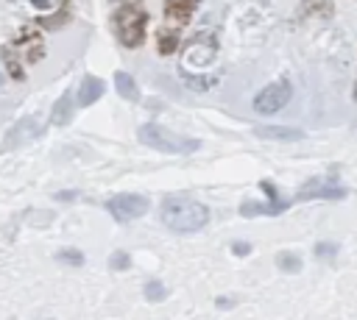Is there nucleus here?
Instances as JSON below:
<instances>
[{
	"label": "nucleus",
	"mask_w": 357,
	"mask_h": 320,
	"mask_svg": "<svg viewBox=\"0 0 357 320\" xmlns=\"http://www.w3.org/2000/svg\"><path fill=\"white\" fill-rule=\"evenodd\" d=\"M159 217L162 223L176 231V234H192V231H201L206 223H209V209L192 198H184V195H170L162 200V209H159Z\"/></svg>",
	"instance_id": "nucleus-1"
},
{
	"label": "nucleus",
	"mask_w": 357,
	"mask_h": 320,
	"mask_svg": "<svg viewBox=\"0 0 357 320\" xmlns=\"http://www.w3.org/2000/svg\"><path fill=\"white\" fill-rule=\"evenodd\" d=\"M139 139L148 147H156V150H165V153H195L201 147L198 139L178 136V134H173V131H167L165 125H156V122H145L139 128Z\"/></svg>",
	"instance_id": "nucleus-2"
},
{
	"label": "nucleus",
	"mask_w": 357,
	"mask_h": 320,
	"mask_svg": "<svg viewBox=\"0 0 357 320\" xmlns=\"http://www.w3.org/2000/svg\"><path fill=\"white\" fill-rule=\"evenodd\" d=\"M145 22H148V14L139 8V6H120L114 11V31H117V39L126 45V47H137L142 45L145 39Z\"/></svg>",
	"instance_id": "nucleus-3"
},
{
	"label": "nucleus",
	"mask_w": 357,
	"mask_h": 320,
	"mask_svg": "<svg viewBox=\"0 0 357 320\" xmlns=\"http://www.w3.org/2000/svg\"><path fill=\"white\" fill-rule=\"evenodd\" d=\"M290 95H293V89H290V81H276V83H268L257 97H254V109L259 111V114H276L279 109H284L287 103H290Z\"/></svg>",
	"instance_id": "nucleus-4"
},
{
	"label": "nucleus",
	"mask_w": 357,
	"mask_h": 320,
	"mask_svg": "<svg viewBox=\"0 0 357 320\" xmlns=\"http://www.w3.org/2000/svg\"><path fill=\"white\" fill-rule=\"evenodd\" d=\"M106 209H109V214L114 217V220H120V223H128V220H137V217H142L145 211H148V198H142V195H114V198H109L106 200Z\"/></svg>",
	"instance_id": "nucleus-5"
},
{
	"label": "nucleus",
	"mask_w": 357,
	"mask_h": 320,
	"mask_svg": "<svg viewBox=\"0 0 357 320\" xmlns=\"http://www.w3.org/2000/svg\"><path fill=\"white\" fill-rule=\"evenodd\" d=\"M346 195V189L340 186V184H335L332 178H312V181H307L301 189H298V200H310V198H329V200H335V198H343Z\"/></svg>",
	"instance_id": "nucleus-6"
},
{
	"label": "nucleus",
	"mask_w": 357,
	"mask_h": 320,
	"mask_svg": "<svg viewBox=\"0 0 357 320\" xmlns=\"http://www.w3.org/2000/svg\"><path fill=\"white\" fill-rule=\"evenodd\" d=\"M259 186H262V192L268 195V200H271V203H243V209H240V214H243V217H257V214H279L282 209H287V203L276 198V186H273L271 181H262Z\"/></svg>",
	"instance_id": "nucleus-7"
},
{
	"label": "nucleus",
	"mask_w": 357,
	"mask_h": 320,
	"mask_svg": "<svg viewBox=\"0 0 357 320\" xmlns=\"http://www.w3.org/2000/svg\"><path fill=\"white\" fill-rule=\"evenodd\" d=\"M257 136L262 139H276V142H293V139H304L301 128H284V125H259L254 128Z\"/></svg>",
	"instance_id": "nucleus-8"
},
{
	"label": "nucleus",
	"mask_w": 357,
	"mask_h": 320,
	"mask_svg": "<svg viewBox=\"0 0 357 320\" xmlns=\"http://www.w3.org/2000/svg\"><path fill=\"white\" fill-rule=\"evenodd\" d=\"M39 134H42L39 120H36V117H25V120H20V122H17V128L8 134V145L28 142V139H33V136H39Z\"/></svg>",
	"instance_id": "nucleus-9"
},
{
	"label": "nucleus",
	"mask_w": 357,
	"mask_h": 320,
	"mask_svg": "<svg viewBox=\"0 0 357 320\" xmlns=\"http://www.w3.org/2000/svg\"><path fill=\"white\" fill-rule=\"evenodd\" d=\"M103 81L100 78H95V75H86L84 81H81V89H78V106H92L100 95H103Z\"/></svg>",
	"instance_id": "nucleus-10"
},
{
	"label": "nucleus",
	"mask_w": 357,
	"mask_h": 320,
	"mask_svg": "<svg viewBox=\"0 0 357 320\" xmlns=\"http://www.w3.org/2000/svg\"><path fill=\"white\" fill-rule=\"evenodd\" d=\"M73 106H75V100H73V92H64V95L56 100L53 111H50V120H53V125H67V122L73 120Z\"/></svg>",
	"instance_id": "nucleus-11"
},
{
	"label": "nucleus",
	"mask_w": 357,
	"mask_h": 320,
	"mask_svg": "<svg viewBox=\"0 0 357 320\" xmlns=\"http://www.w3.org/2000/svg\"><path fill=\"white\" fill-rule=\"evenodd\" d=\"M195 8H198V0H167V3H165L167 17H170V19L178 17V22H184Z\"/></svg>",
	"instance_id": "nucleus-12"
},
{
	"label": "nucleus",
	"mask_w": 357,
	"mask_h": 320,
	"mask_svg": "<svg viewBox=\"0 0 357 320\" xmlns=\"http://www.w3.org/2000/svg\"><path fill=\"white\" fill-rule=\"evenodd\" d=\"M332 14V3L329 0H301L298 6V17H329Z\"/></svg>",
	"instance_id": "nucleus-13"
},
{
	"label": "nucleus",
	"mask_w": 357,
	"mask_h": 320,
	"mask_svg": "<svg viewBox=\"0 0 357 320\" xmlns=\"http://www.w3.org/2000/svg\"><path fill=\"white\" fill-rule=\"evenodd\" d=\"M114 89H117V95L126 97V100H137V97H139V89H137V83H134V78H131L128 72H117V75H114Z\"/></svg>",
	"instance_id": "nucleus-14"
},
{
	"label": "nucleus",
	"mask_w": 357,
	"mask_h": 320,
	"mask_svg": "<svg viewBox=\"0 0 357 320\" xmlns=\"http://www.w3.org/2000/svg\"><path fill=\"white\" fill-rule=\"evenodd\" d=\"M276 264H279V270H284V273H298V270H301V259H298L296 253H287V250H282V253L276 256Z\"/></svg>",
	"instance_id": "nucleus-15"
},
{
	"label": "nucleus",
	"mask_w": 357,
	"mask_h": 320,
	"mask_svg": "<svg viewBox=\"0 0 357 320\" xmlns=\"http://www.w3.org/2000/svg\"><path fill=\"white\" fill-rule=\"evenodd\" d=\"M165 295H167V289H165L162 281H148V284H145V298H148V301H162Z\"/></svg>",
	"instance_id": "nucleus-16"
},
{
	"label": "nucleus",
	"mask_w": 357,
	"mask_h": 320,
	"mask_svg": "<svg viewBox=\"0 0 357 320\" xmlns=\"http://www.w3.org/2000/svg\"><path fill=\"white\" fill-rule=\"evenodd\" d=\"M3 58H6V67H8V72L17 78V81H22L25 75H22V67H20V61H17V56L11 53V50H3Z\"/></svg>",
	"instance_id": "nucleus-17"
},
{
	"label": "nucleus",
	"mask_w": 357,
	"mask_h": 320,
	"mask_svg": "<svg viewBox=\"0 0 357 320\" xmlns=\"http://www.w3.org/2000/svg\"><path fill=\"white\" fill-rule=\"evenodd\" d=\"M337 253V245L335 242H318L315 245V256H321V259H332Z\"/></svg>",
	"instance_id": "nucleus-18"
},
{
	"label": "nucleus",
	"mask_w": 357,
	"mask_h": 320,
	"mask_svg": "<svg viewBox=\"0 0 357 320\" xmlns=\"http://www.w3.org/2000/svg\"><path fill=\"white\" fill-rule=\"evenodd\" d=\"M59 259H61V262H67V264H81V262H84V256H81L78 250H61V253H59Z\"/></svg>",
	"instance_id": "nucleus-19"
},
{
	"label": "nucleus",
	"mask_w": 357,
	"mask_h": 320,
	"mask_svg": "<svg viewBox=\"0 0 357 320\" xmlns=\"http://www.w3.org/2000/svg\"><path fill=\"white\" fill-rule=\"evenodd\" d=\"M109 264H112V270H126V267H128V253H123V250H120V253H114Z\"/></svg>",
	"instance_id": "nucleus-20"
},
{
	"label": "nucleus",
	"mask_w": 357,
	"mask_h": 320,
	"mask_svg": "<svg viewBox=\"0 0 357 320\" xmlns=\"http://www.w3.org/2000/svg\"><path fill=\"white\" fill-rule=\"evenodd\" d=\"M33 3V8H39V11H53V8H59L64 0H31Z\"/></svg>",
	"instance_id": "nucleus-21"
},
{
	"label": "nucleus",
	"mask_w": 357,
	"mask_h": 320,
	"mask_svg": "<svg viewBox=\"0 0 357 320\" xmlns=\"http://www.w3.org/2000/svg\"><path fill=\"white\" fill-rule=\"evenodd\" d=\"M231 250H234L237 256H245V253L251 250V245H248V242H240V239H237V242H231Z\"/></svg>",
	"instance_id": "nucleus-22"
},
{
	"label": "nucleus",
	"mask_w": 357,
	"mask_h": 320,
	"mask_svg": "<svg viewBox=\"0 0 357 320\" xmlns=\"http://www.w3.org/2000/svg\"><path fill=\"white\" fill-rule=\"evenodd\" d=\"M56 198H59V200H73V198H75V192H59Z\"/></svg>",
	"instance_id": "nucleus-23"
},
{
	"label": "nucleus",
	"mask_w": 357,
	"mask_h": 320,
	"mask_svg": "<svg viewBox=\"0 0 357 320\" xmlns=\"http://www.w3.org/2000/svg\"><path fill=\"white\" fill-rule=\"evenodd\" d=\"M354 100H357V83H354Z\"/></svg>",
	"instance_id": "nucleus-24"
},
{
	"label": "nucleus",
	"mask_w": 357,
	"mask_h": 320,
	"mask_svg": "<svg viewBox=\"0 0 357 320\" xmlns=\"http://www.w3.org/2000/svg\"><path fill=\"white\" fill-rule=\"evenodd\" d=\"M0 83H3V75H0Z\"/></svg>",
	"instance_id": "nucleus-25"
},
{
	"label": "nucleus",
	"mask_w": 357,
	"mask_h": 320,
	"mask_svg": "<svg viewBox=\"0 0 357 320\" xmlns=\"http://www.w3.org/2000/svg\"><path fill=\"white\" fill-rule=\"evenodd\" d=\"M114 3H120V0H114Z\"/></svg>",
	"instance_id": "nucleus-26"
}]
</instances>
